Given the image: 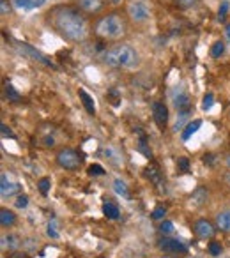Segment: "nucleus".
Wrapping results in <instances>:
<instances>
[{"label": "nucleus", "mask_w": 230, "mask_h": 258, "mask_svg": "<svg viewBox=\"0 0 230 258\" xmlns=\"http://www.w3.org/2000/svg\"><path fill=\"white\" fill-rule=\"evenodd\" d=\"M105 170H103V166L101 165H90L88 166V175H92V177H99V175H103Z\"/></svg>", "instance_id": "obj_32"}, {"label": "nucleus", "mask_w": 230, "mask_h": 258, "mask_svg": "<svg viewBox=\"0 0 230 258\" xmlns=\"http://www.w3.org/2000/svg\"><path fill=\"white\" fill-rule=\"evenodd\" d=\"M212 104H214V94H206L204 96V99H202V110L204 112H207V110H211L212 108Z\"/></svg>", "instance_id": "obj_27"}, {"label": "nucleus", "mask_w": 230, "mask_h": 258, "mask_svg": "<svg viewBox=\"0 0 230 258\" xmlns=\"http://www.w3.org/2000/svg\"><path fill=\"white\" fill-rule=\"evenodd\" d=\"M191 115V110L190 108H186V110H179V115H177V120L176 124H174V131H181L182 133V127H186L184 124L188 122V119H190Z\"/></svg>", "instance_id": "obj_17"}, {"label": "nucleus", "mask_w": 230, "mask_h": 258, "mask_svg": "<svg viewBox=\"0 0 230 258\" xmlns=\"http://www.w3.org/2000/svg\"><path fill=\"white\" fill-rule=\"evenodd\" d=\"M16 46H18V50H20L25 57H29V59L35 60V62H41L43 66H48V68H55L53 62H52L48 57H44L39 50H35L34 46H30V44H27V43H16Z\"/></svg>", "instance_id": "obj_5"}, {"label": "nucleus", "mask_w": 230, "mask_h": 258, "mask_svg": "<svg viewBox=\"0 0 230 258\" xmlns=\"http://www.w3.org/2000/svg\"><path fill=\"white\" fill-rule=\"evenodd\" d=\"M223 53H225V44L221 43V41H216V43L211 46V55H212L214 59H220Z\"/></svg>", "instance_id": "obj_24"}, {"label": "nucleus", "mask_w": 230, "mask_h": 258, "mask_svg": "<svg viewBox=\"0 0 230 258\" xmlns=\"http://www.w3.org/2000/svg\"><path fill=\"white\" fill-rule=\"evenodd\" d=\"M44 2L46 0H13V5H15L16 9H21V11H34V9H39Z\"/></svg>", "instance_id": "obj_12"}, {"label": "nucleus", "mask_w": 230, "mask_h": 258, "mask_svg": "<svg viewBox=\"0 0 230 258\" xmlns=\"http://www.w3.org/2000/svg\"><path fill=\"white\" fill-rule=\"evenodd\" d=\"M177 165H179V168H181L182 172H188V168H190V161H188L186 157H177Z\"/></svg>", "instance_id": "obj_37"}, {"label": "nucleus", "mask_w": 230, "mask_h": 258, "mask_svg": "<svg viewBox=\"0 0 230 258\" xmlns=\"http://www.w3.org/2000/svg\"><path fill=\"white\" fill-rule=\"evenodd\" d=\"M206 198H207V191L204 189V188H198V189L193 193V196H191V200H193L196 205H200Z\"/></svg>", "instance_id": "obj_26"}, {"label": "nucleus", "mask_w": 230, "mask_h": 258, "mask_svg": "<svg viewBox=\"0 0 230 258\" xmlns=\"http://www.w3.org/2000/svg\"><path fill=\"white\" fill-rule=\"evenodd\" d=\"M227 182H229V186H230V173L227 175Z\"/></svg>", "instance_id": "obj_44"}, {"label": "nucleus", "mask_w": 230, "mask_h": 258, "mask_svg": "<svg viewBox=\"0 0 230 258\" xmlns=\"http://www.w3.org/2000/svg\"><path fill=\"white\" fill-rule=\"evenodd\" d=\"M225 35H227V39L230 41V23L227 25V29H225Z\"/></svg>", "instance_id": "obj_42"}, {"label": "nucleus", "mask_w": 230, "mask_h": 258, "mask_svg": "<svg viewBox=\"0 0 230 258\" xmlns=\"http://www.w3.org/2000/svg\"><path fill=\"white\" fill-rule=\"evenodd\" d=\"M101 60H103V64H106L108 68L131 69L138 64V53L137 50L131 48L129 44H115V46L105 52Z\"/></svg>", "instance_id": "obj_2"}, {"label": "nucleus", "mask_w": 230, "mask_h": 258, "mask_svg": "<svg viewBox=\"0 0 230 258\" xmlns=\"http://www.w3.org/2000/svg\"><path fill=\"white\" fill-rule=\"evenodd\" d=\"M145 175L149 177V180H151L152 184L161 186V182H163V179H161V172H159V166H158L156 163H151V165H147V168H145Z\"/></svg>", "instance_id": "obj_14"}, {"label": "nucleus", "mask_w": 230, "mask_h": 258, "mask_svg": "<svg viewBox=\"0 0 230 258\" xmlns=\"http://www.w3.org/2000/svg\"><path fill=\"white\" fill-rule=\"evenodd\" d=\"M216 224L218 228L223 230V232H229L230 230V210H225V212H220L218 218H216Z\"/></svg>", "instance_id": "obj_20"}, {"label": "nucleus", "mask_w": 230, "mask_h": 258, "mask_svg": "<svg viewBox=\"0 0 230 258\" xmlns=\"http://www.w3.org/2000/svg\"><path fill=\"white\" fill-rule=\"evenodd\" d=\"M9 11H11L9 2H7V0H0V13H2V15H7Z\"/></svg>", "instance_id": "obj_38"}, {"label": "nucleus", "mask_w": 230, "mask_h": 258, "mask_svg": "<svg viewBox=\"0 0 230 258\" xmlns=\"http://www.w3.org/2000/svg\"><path fill=\"white\" fill-rule=\"evenodd\" d=\"M167 214V209L163 205H158L156 209L152 210V219H163V216Z\"/></svg>", "instance_id": "obj_34"}, {"label": "nucleus", "mask_w": 230, "mask_h": 258, "mask_svg": "<svg viewBox=\"0 0 230 258\" xmlns=\"http://www.w3.org/2000/svg\"><path fill=\"white\" fill-rule=\"evenodd\" d=\"M209 253L212 255V257H220V253H221L220 242H211L209 244Z\"/></svg>", "instance_id": "obj_36"}, {"label": "nucleus", "mask_w": 230, "mask_h": 258, "mask_svg": "<svg viewBox=\"0 0 230 258\" xmlns=\"http://www.w3.org/2000/svg\"><path fill=\"white\" fill-rule=\"evenodd\" d=\"M18 191H20V184H16V182H9L5 175L0 177V195H2V198H7V196L16 195Z\"/></svg>", "instance_id": "obj_10"}, {"label": "nucleus", "mask_w": 230, "mask_h": 258, "mask_svg": "<svg viewBox=\"0 0 230 258\" xmlns=\"http://www.w3.org/2000/svg\"><path fill=\"white\" fill-rule=\"evenodd\" d=\"M103 154L110 163H113V165H123V156H119V152L115 151L112 145L103 147Z\"/></svg>", "instance_id": "obj_18"}, {"label": "nucleus", "mask_w": 230, "mask_h": 258, "mask_svg": "<svg viewBox=\"0 0 230 258\" xmlns=\"http://www.w3.org/2000/svg\"><path fill=\"white\" fill-rule=\"evenodd\" d=\"M50 21L53 29L71 43H82L88 35V23L73 7H57L52 11Z\"/></svg>", "instance_id": "obj_1"}, {"label": "nucleus", "mask_w": 230, "mask_h": 258, "mask_svg": "<svg viewBox=\"0 0 230 258\" xmlns=\"http://www.w3.org/2000/svg\"><path fill=\"white\" fill-rule=\"evenodd\" d=\"M76 4L85 13H98L103 9L105 0H76Z\"/></svg>", "instance_id": "obj_11"}, {"label": "nucleus", "mask_w": 230, "mask_h": 258, "mask_svg": "<svg viewBox=\"0 0 230 258\" xmlns=\"http://www.w3.org/2000/svg\"><path fill=\"white\" fill-rule=\"evenodd\" d=\"M103 212H105V216H106L108 219H119V216H121V212H119V207L115 204H112V202H105Z\"/></svg>", "instance_id": "obj_21"}, {"label": "nucleus", "mask_w": 230, "mask_h": 258, "mask_svg": "<svg viewBox=\"0 0 230 258\" xmlns=\"http://www.w3.org/2000/svg\"><path fill=\"white\" fill-rule=\"evenodd\" d=\"M50 186H52V182H50V179H48V177H43V179H41L39 182H37V188H39L41 195H48Z\"/></svg>", "instance_id": "obj_30"}, {"label": "nucleus", "mask_w": 230, "mask_h": 258, "mask_svg": "<svg viewBox=\"0 0 230 258\" xmlns=\"http://www.w3.org/2000/svg\"><path fill=\"white\" fill-rule=\"evenodd\" d=\"M7 258H30L27 253H21V251H13Z\"/></svg>", "instance_id": "obj_41"}, {"label": "nucleus", "mask_w": 230, "mask_h": 258, "mask_svg": "<svg viewBox=\"0 0 230 258\" xmlns=\"http://www.w3.org/2000/svg\"><path fill=\"white\" fill-rule=\"evenodd\" d=\"M119 2H121V0H113V4H119Z\"/></svg>", "instance_id": "obj_45"}, {"label": "nucleus", "mask_w": 230, "mask_h": 258, "mask_svg": "<svg viewBox=\"0 0 230 258\" xmlns=\"http://www.w3.org/2000/svg\"><path fill=\"white\" fill-rule=\"evenodd\" d=\"M152 117L159 127H165L168 122V108L165 103L161 101H154L152 103Z\"/></svg>", "instance_id": "obj_8"}, {"label": "nucleus", "mask_w": 230, "mask_h": 258, "mask_svg": "<svg viewBox=\"0 0 230 258\" xmlns=\"http://www.w3.org/2000/svg\"><path fill=\"white\" fill-rule=\"evenodd\" d=\"M78 96H80V99H82V104H84V106H85L87 113L94 115V113H96V104H94L92 96H88V94L85 92L84 88H80V90H78Z\"/></svg>", "instance_id": "obj_15"}, {"label": "nucleus", "mask_w": 230, "mask_h": 258, "mask_svg": "<svg viewBox=\"0 0 230 258\" xmlns=\"http://www.w3.org/2000/svg\"><path fill=\"white\" fill-rule=\"evenodd\" d=\"M229 9H230L229 0H223V2H221V5H220V9H218V20L225 21V16H227V13H229Z\"/></svg>", "instance_id": "obj_29"}, {"label": "nucleus", "mask_w": 230, "mask_h": 258, "mask_svg": "<svg viewBox=\"0 0 230 258\" xmlns=\"http://www.w3.org/2000/svg\"><path fill=\"white\" fill-rule=\"evenodd\" d=\"M172 103L177 110H186L190 108V96L184 90H177V94H172Z\"/></svg>", "instance_id": "obj_13"}, {"label": "nucleus", "mask_w": 230, "mask_h": 258, "mask_svg": "<svg viewBox=\"0 0 230 258\" xmlns=\"http://www.w3.org/2000/svg\"><path fill=\"white\" fill-rule=\"evenodd\" d=\"M27 205H29V196L27 195H20L16 198V207H18V209H25Z\"/></svg>", "instance_id": "obj_35"}, {"label": "nucleus", "mask_w": 230, "mask_h": 258, "mask_svg": "<svg viewBox=\"0 0 230 258\" xmlns=\"http://www.w3.org/2000/svg\"><path fill=\"white\" fill-rule=\"evenodd\" d=\"M46 234H48L52 239L59 237V232H57V221H55V219H52V221L48 223V230H46Z\"/></svg>", "instance_id": "obj_31"}, {"label": "nucleus", "mask_w": 230, "mask_h": 258, "mask_svg": "<svg viewBox=\"0 0 230 258\" xmlns=\"http://www.w3.org/2000/svg\"><path fill=\"white\" fill-rule=\"evenodd\" d=\"M138 151L140 152H143L149 159L152 157V152H151V149L147 147V140H145V135H142V138H140V141H138Z\"/></svg>", "instance_id": "obj_28"}, {"label": "nucleus", "mask_w": 230, "mask_h": 258, "mask_svg": "<svg viewBox=\"0 0 230 258\" xmlns=\"http://www.w3.org/2000/svg\"><path fill=\"white\" fill-rule=\"evenodd\" d=\"M159 248L165 253H176V255L188 253V246L184 242H181V241H177V239H161L159 241Z\"/></svg>", "instance_id": "obj_6"}, {"label": "nucleus", "mask_w": 230, "mask_h": 258, "mask_svg": "<svg viewBox=\"0 0 230 258\" xmlns=\"http://www.w3.org/2000/svg\"><path fill=\"white\" fill-rule=\"evenodd\" d=\"M200 126H202V120H191V122H188L186 124V127L182 129V133H181V137H182V140L186 141V140H190L193 135H195L198 129H200Z\"/></svg>", "instance_id": "obj_16"}, {"label": "nucleus", "mask_w": 230, "mask_h": 258, "mask_svg": "<svg viewBox=\"0 0 230 258\" xmlns=\"http://www.w3.org/2000/svg\"><path fill=\"white\" fill-rule=\"evenodd\" d=\"M193 228H195L196 237H200V239H211L214 235V226H212L207 219H198Z\"/></svg>", "instance_id": "obj_9"}, {"label": "nucleus", "mask_w": 230, "mask_h": 258, "mask_svg": "<svg viewBox=\"0 0 230 258\" xmlns=\"http://www.w3.org/2000/svg\"><path fill=\"white\" fill-rule=\"evenodd\" d=\"M127 13H129V18L133 21H137V23H142V21H145L149 18V9H147V5L143 2H133V4H129Z\"/></svg>", "instance_id": "obj_7"}, {"label": "nucleus", "mask_w": 230, "mask_h": 258, "mask_svg": "<svg viewBox=\"0 0 230 258\" xmlns=\"http://www.w3.org/2000/svg\"><path fill=\"white\" fill-rule=\"evenodd\" d=\"M94 32L103 39H119L126 34V25H124L121 15L112 13V15H106L101 20H98V23L94 27Z\"/></svg>", "instance_id": "obj_3"}, {"label": "nucleus", "mask_w": 230, "mask_h": 258, "mask_svg": "<svg viewBox=\"0 0 230 258\" xmlns=\"http://www.w3.org/2000/svg\"><path fill=\"white\" fill-rule=\"evenodd\" d=\"M227 165H229V168H230V154H229V157H227Z\"/></svg>", "instance_id": "obj_43"}, {"label": "nucleus", "mask_w": 230, "mask_h": 258, "mask_svg": "<svg viewBox=\"0 0 230 258\" xmlns=\"http://www.w3.org/2000/svg\"><path fill=\"white\" fill-rule=\"evenodd\" d=\"M5 98H7V101H13V103H16V101H20L21 99V94L16 90L11 83H5Z\"/></svg>", "instance_id": "obj_23"}, {"label": "nucleus", "mask_w": 230, "mask_h": 258, "mask_svg": "<svg viewBox=\"0 0 230 258\" xmlns=\"http://www.w3.org/2000/svg\"><path fill=\"white\" fill-rule=\"evenodd\" d=\"M82 161H84L82 154H78L73 149H62L57 154V163H59V166L66 168V170H78L80 166H82Z\"/></svg>", "instance_id": "obj_4"}, {"label": "nucleus", "mask_w": 230, "mask_h": 258, "mask_svg": "<svg viewBox=\"0 0 230 258\" xmlns=\"http://www.w3.org/2000/svg\"><path fill=\"white\" fill-rule=\"evenodd\" d=\"M196 0H176V4L179 5V7H190V5L195 4Z\"/></svg>", "instance_id": "obj_39"}, {"label": "nucleus", "mask_w": 230, "mask_h": 258, "mask_svg": "<svg viewBox=\"0 0 230 258\" xmlns=\"http://www.w3.org/2000/svg\"><path fill=\"white\" fill-rule=\"evenodd\" d=\"M159 232L165 235L172 234V232H174V223H172V221H163L161 226H159Z\"/></svg>", "instance_id": "obj_33"}, {"label": "nucleus", "mask_w": 230, "mask_h": 258, "mask_svg": "<svg viewBox=\"0 0 230 258\" xmlns=\"http://www.w3.org/2000/svg\"><path fill=\"white\" fill-rule=\"evenodd\" d=\"M16 223V216L13 210H7V209H2L0 210V224L7 228V226H13Z\"/></svg>", "instance_id": "obj_19"}, {"label": "nucleus", "mask_w": 230, "mask_h": 258, "mask_svg": "<svg viewBox=\"0 0 230 258\" xmlns=\"http://www.w3.org/2000/svg\"><path fill=\"white\" fill-rule=\"evenodd\" d=\"M113 191H115L117 195L123 196V198H129V189H127V186L124 180H121V179L113 180Z\"/></svg>", "instance_id": "obj_22"}, {"label": "nucleus", "mask_w": 230, "mask_h": 258, "mask_svg": "<svg viewBox=\"0 0 230 258\" xmlns=\"http://www.w3.org/2000/svg\"><path fill=\"white\" fill-rule=\"evenodd\" d=\"M0 131H2V137H9V138H15V135H13V133H11V129L7 126H5V124H2V126H0Z\"/></svg>", "instance_id": "obj_40"}, {"label": "nucleus", "mask_w": 230, "mask_h": 258, "mask_svg": "<svg viewBox=\"0 0 230 258\" xmlns=\"http://www.w3.org/2000/svg\"><path fill=\"white\" fill-rule=\"evenodd\" d=\"M20 244V241H18V237L16 235H7V237H2V246H7L9 249H15L16 246Z\"/></svg>", "instance_id": "obj_25"}]
</instances>
